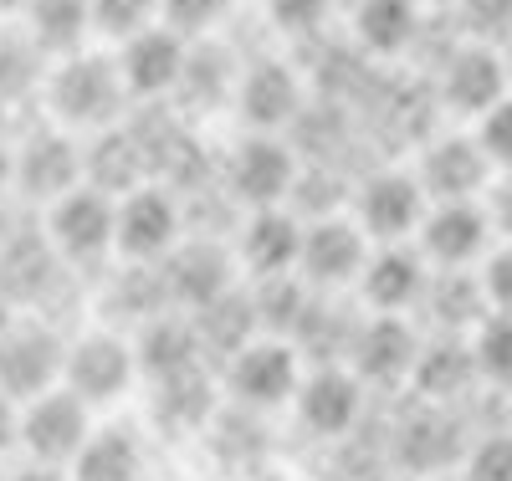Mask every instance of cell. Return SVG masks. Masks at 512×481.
Returning <instances> with one entry per match:
<instances>
[{
    "label": "cell",
    "instance_id": "obj_7",
    "mask_svg": "<svg viewBox=\"0 0 512 481\" xmlns=\"http://www.w3.org/2000/svg\"><path fill=\"white\" fill-rule=\"evenodd\" d=\"M88 180V139L62 123H36L16 144V195L47 210Z\"/></svg>",
    "mask_w": 512,
    "mask_h": 481
},
{
    "label": "cell",
    "instance_id": "obj_44",
    "mask_svg": "<svg viewBox=\"0 0 512 481\" xmlns=\"http://www.w3.org/2000/svg\"><path fill=\"white\" fill-rule=\"evenodd\" d=\"M26 6H31V0H0V16H16V21H21Z\"/></svg>",
    "mask_w": 512,
    "mask_h": 481
},
{
    "label": "cell",
    "instance_id": "obj_9",
    "mask_svg": "<svg viewBox=\"0 0 512 481\" xmlns=\"http://www.w3.org/2000/svg\"><path fill=\"white\" fill-rule=\"evenodd\" d=\"M425 210H431V195H425L415 169H374L349 195V215L369 231L374 246H384V241H415Z\"/></svg>",
    "mask_w": 512,
    "mask_h": 481
},
{
    "label": "cell",
    "instance_id": "obj_5",
    "mask_svg": "<svg viewBox=\"0 0 512 481\" xmlns=\"http://www.w3.org/2000/svg\"><path fill=\"white\" fill-rule=\"evenodd\" d=\"M303 159L282 134H246L231 144V154L221 159V190L241 205V210H262V205H287L297 190Z\"/></svg>",
    "mask_w": 512,
    "mask_h": 481
},
{
    "label": "cell",
    "instance_id": "obj_12",
    "mask_svg": "<svg viewBox=\"0 0 512 481\" xmlns=\"http://www.w3.org/2000/svg\"><path fill=\"white\" fill-rule=\"evenodd\" d=\"M364 400H369V384L349 369V364H313L303 374V384H297V425H303V435H313V441H349V435L359 430L364 420Z\"/></svg>",
    "mask_w": 512,
    "mask_h": 481
},
{
    "label": "cell",
    "instance_id": "obj_3",
    "mask_svg": "<svg viewBox=\"0 0 512 481\" xmlns=\"http://www.w3.org/2000/svg\"><path fill=\"white\" fill-rule=\"evenodd\" d=\"M221 389L236 410L267 415L297 400V384H303V348L282 333H256L251 343H241L236 354L216 369Z\"/></svg>",
    "mask_w": 512,
    "mask_h": 481
},
{
    "label": "cell",
    "instance_id": "obj_6",
    "mask_svg": "<svg viewBox=\"0 0 512 481\" xmlns=\"http://www.w3.org/2000/svg\"><path fill=\"white\" fill-rule=\"evenodd\" d=\"M369 251H374V241L349 210L308 215L303 221V251H297V277H303L313 292L359 287V277L369 267Z\"/></svg>",
    "mask_w": 512,
    "mask_h": 481
},
{
    "label": "cell",
    "instance_id": "obj_2",
    "mask_svg": "<svg viewBox=\"0 0 512 481\" xmlns=\"http://www.w3.org/2000/svg\"><path fill=\"white\" fill-rule=\"evenodd\" d=\"M139 379L144 374H139V354H134V333H123L113 323L67 333L62 384L77 400H88L93 410H113L118 400L134 395Z\"/></svg>",
    "mask_w": 512,
    "mask_h": 481
},
{
    "label": "cell",
    "instance_id": "obj_27",
    "mask_svg": "<svg viewBox=\"0 0 512 481\" xmlns=\"http://www.w3.org/2000/svg\"><path fill=\"white\" fill-rule=\"evenodd\" d=\"M21 36L31 47L57 62V57H72L82 47H93V6L88 0H31L21 11Z\"/></svg>",
    "mask_w": 512,
    "mask_h": 481
},
{
    "label": "cell",
    "instance_id": "obj_15",
    "mask_svg": "<svg viewBox=\"0 0 512 481\" xmlns=\"http://www.w3.org/2000/svg\"><path fill=\"white\" fill-rule=\"evenodd\" d=\"M93 405L77 400L67 384H52L41 395L21 400V451L26 461H52V466H67L82 441L93 435Z\"/></svg>",
    "mask_w": 512,
    "mask_h": 481
},
{
    "label": "cell",
    "instance_id": "obj_31",
    "mask_svg": "<svg viewBox=\"0 0 512 481\" xmlns=\"http://www.w3.org/2000/svg\"><path fill=\"white\" fill-rule=\"evenodd\" d=\"M466 338H472V354H477L482 384L512 389V313H487Z\"/></svg>",
    "mask_w": 512,
    "mask_h": 481
},
{
    "label": "cell",
    "instance_id": "obj_35",
    "mask_svg": "<svg viewBox=\"0 0 512 481\" xmlns=\"http://www.w3.org/2000/svg\"><path fill=\"white\" fill-rule=\"evenodd\" d=\"M461 481H512V430H487L461 451Z\"/></svg>",
    "mask_w": 512,
    "mask_h": 481
},
{
    "label": "cell",
    "instance_id": "obj_36",
    "mask_svg": "<svg viewBox=\"0 0 512 481\" xmlns=\"http://www.w3.org/2000/svg\"><path fill=\"white\" fill-rule=\"evenodd\" d=\"M226 16H231V0H159V21L175 26L190 41L216 36L226 26Z\"/></svg>",
    "mask_w": 512,
    "mask_h": 481
},
{
    "label": "cell",
    "instance_id": "obj_25",
    "mask_svg": "<svg viewBox=\"0 0 512 481\" xmlns=\"http://www.w3.org/2000/svg\"><path fill=\"white\" fill-rule=\"evenodd\" d=\"M216 395H221V374L210 364L169 374V379H149V415L169 435H195L216 415Z\"/></svg>",
    "mask_w": 512,
    "mask_h": 481
},
{
    "label": "cell",
    "instance_id": "obj_28",
    "mask_svg": "<svg viewBox=\"0 0 512 481\" xmlns=\"http://www.w3.org/2000/svg\"><path fill=\"white\" fill-rule=\"evenodd\" d=\"M431 318L436 333H472L492 308H487V292L477 282V267H461V272H436L431 267V282H425V297H420V308Z\"/></svg>",
    "mask_w": 512,
    "mask_h": 481
},
{
    "label": "cell",
    "instance_id": "obj_42",
    "mask_svg": "<svg viewBox=\"0 0 512 481\" xmlns=\"http://www.w3.org/2000/svg\"><path fill=\"white\" fill-rule=\"evenodd\" d=\"M16 190V144L0 139V200Z\"/></svg>",
    "mask_w": 512,
    "mask_h": 481
},
{
    "label": "cell",
    "instance_id": "obj_33",
    "mask_svg": "<svg viewBox=\"0 0 512 481\" xmlns=\"http://www.w3.org/2000/svg\"><path fill=\"white\" fill-rule=\"evenodd\" d=\"M333 6L338 0H262V11H267V26L287 41H308L318 36L328 21H333Z\"/></svg>",
    "mask_w": 512,
    "mask_h": 481
},
{
    "label": "cell",
    "instance_id": "obj_14",
    "mask_svg": "<svg viewBox=\"0 0 512 481\" xmlns=\"http://www.w3.org/2000/svg\"><path fill=\"white\" fill-rule=\"evenodd\" d=\"M415 246L436 272L477 267V261L497 246L487 200H431V210H425V221L415 231Z\"/></svg>",
    "mask_w": 512,
    "mask_h": 481
},
{
    "label": "cell",
    "instance_id": "obj_23",
    "mask_svg": "<svg viewBox=\"0 0 512 481\" xmlns=\"http://www.w3.org/2000/svg\"><path fill=\"white\" fill-rule=\"evenodd\" d=\"M415 400H431V405H461L482 389V369L472 354V338L461 333H436L431 343L420 348L415 374H410Z\"/></svg>",
    "mask_w": 512,
    "mask_h": 481
},
{
    "label": "cell",
    "instance_id": "obj_19",
    "mask_svg": "<svg viewBox=\"0 0 512 481\" xmlns=\"http://www.w3.org/2000/svg\"><path fill=\"white\" fill-rule=\"evenodd\" d=\"M415 174L431 200H482L497 169L482 154L472 128H446V134H431V144L420 149Z\"/></svg>",
    "mask_w": 512,
    "mask_h": 481
},
{
    "label": "cell",
    "instance_id": "obj_45",
    "mask_svg": "<svg viewBox=\"0 0 512 481\" xmlns=\"http://www.w3.org/2000/svg\"><path fill=\"white\" fill-rule=\"evenodd\" d=\"M0 481H6V476H0Z\"/></svg>",
    "mask_w": 512,
    "mask_h": 481
},
{
    "label": "cell",
    "instance_id": "obj_11",
    "mask_svg": "<svg viewBox=\"0 0 512 481\" xmlns=\"http://www.w3.org/2000/svg\"><path fill=\"white\" fill-rule=\"evenodd\" d=\"M62 359H67V333L41 313H21L0 333V389L11 400H31L41 389L62 384Z\"/></svg>",
    "mask_w": 512,
    "mask_h": 481
},
{
    "label": "cell",
    "instance_id": "obj_10",
    "mask_svg": "<svg viewBox=\"0 0 512 481\" xmlns=\"http://www.w3.org/2000/svg\"><path fill=\"white\" fill-rule=\"evenodd\" d=\"M308 77L297 72L292 62L282 57H262V62H251L241 67V82H236V118L251 128V134H287V128L303 123V113L313 108L308 103Z\"/></svg>",
    "mask_w": 512,
    "mask_h": 481
},
{
    "label": "cell",
    "instance_id": "obj_26",
    "mask_svg": "<svg viewBox=\"0 0 512 481\" xmlns=\"http://www.w3.org/2000/svg\"><path fill=\"white\" fill-rule=\"evenodd\" d=\"M72 481H144V435L128 420L93 425L82 451L67 461Z\"/></svg>",
    "mask_w": 512,
    "mask_h": 481
},
{
    "label": "cell",
    "instance_id": "obj_8",
    "mask_svg": "<svg viewBox=\"0 0 512 481\" xmlns=\"http://www.w3.org/2000/svg\"><path fill=\"white\" fill-rule=\"evenodd\" d=\"M507 93H512L507 52L502 47H487V41H461V47L446 52V62L436 67V108L446 118L477 123Z\"/></svg>",
    "mask_w": 512,
    "mask_h": 481
},
{
    "label": "cell",
    "instance_id": "obj_22",
    "mask_svg": "<svg viewBox=\"0 0 512 481\" xmlns=\"http://www.w3.org/2000/svg\"><path fill=\"white\" fill-rule=\"evenodd\" d=\"M134 354H139L144 384L210 364L205 338H200V328H195V313H185V308H164V313H154L149 323H139V328H134Z\"/></svg>",
    "mask_w": 512,
    "mask_h": 481
},
{
    "label": "cell",
    "instance_id": "obj_20",
    "mask_svg": "<svg viewBox=\"0 0 512 481\" xmlns=\"http://www.w3.org/2000/svg\"><path fill=\"white\" fill-rule=\"evenodd\" d=\"M164 272V287H169V302L185 313H200L205 302L226 297L231 287H241V267H236V251L221 246V241H180L159 261Z\"/></svg>",
    "mask_w": 512,
    "mask_h": 481
},
{
    "label": "cell",
    "instance_id": "obj_13",
    "mask_svg": "<svg viewBox=\"0 0 512 481\" xmlns=\"http://www.w3.org/2000/svg\"><path fill=\"white\" fill-rule=\"evenodd\" d=\"M185 241V205L164 180H144L118 195V256L164 261Z\"/></svg>",
    "mask_w": 512,
    "mask_h": 481
},
{
    "label": "cell",
    "instance_id": "obj_16",
    "mask_svg": "<svg viewBox=\"0 0 512 481\" xmlns=\"http://www.w3.org/2000/svg\"><path fill=\"white\" fill-rule=\"evenodd\" d=\"M420 328L410 323V313H364L349 343V369L369 384V389H400L415 374L420 359Z\"/></svg>",
    "mask_w": 512,
    "mask_h": 481
},
{
    "label": "cell",
    "instance_id": "obj_4",
    "mask_svg": "<svg viewBox=\"0 0 512 481\" xmlns=\"http://www.w3.org/2000/svg\"><path fill=\"white\" fill-rule=\"evenodd\" d=\"M41 231H47V241L62 256L67 272L103 267L108 256H118V195L98 190L93 180H82L77 190H67L62 200L47 205Z\"/></svg>",
    "mask_w": 512,
    "mask_h": 481
},
{
    "label": "cell",
    "instance_id": "obj_29",
    "mask_svg": "<svg viewBox=\"0 0 512 481\" xmlns=\"http://www.w3.org/2000/svg\"><path fill=\"white\" fill-rule=\"evenodd\" d=\"M451 405H431L420 400V410L405 415V425L395 430V446H400V461L415 466V471H436L456 456V430H451Z\"/></svg>",
    "mask_w": 512,
    "mask_h": 481
},
{
    "label": "cell",
    "instance_id": "obj_30",
    "mask_svg": "<svg viewBox=\"0 0 512 481\" xmlns=\"http://www.w3.org/2000/svg\"><path fill=\"white\" fill-rule=\"evenodd\" d=\"M236 82H241V67L231 62L226 47H216V41H195L190 47V62H185V77H180V103H190L195 113L205 108H221L236 98Z\"/></svg>",
    "mask_w": 512,
    "mask_h": 481
},
{
    "label": "cell",
    "instance_id": "obj_39",
    "mask_svg": "<svg viewBox=\"0 0 512 481\" xmlns=\"http://www.w3.org/2000/svg\"><path fill=\"white\" fill-rule=\"evenodd\" d=\"M487 215H492V231L502 241H512V169H497L492 185H487Z\"/></svg>",
    "mask_w": 512,
    "mask_h": 481
},
{
    "label": "cell",
    "instance_id": "obj_17",
    "mask_svg": "<svg viewBox=\"0 0 512 481\" xmlns=\"http://www.w3.org/2000/svg\"><path fill=\"white\" fill-rule=\"evenodd\" d=\"M190 47H195V41L180 36L175 26H164V21H154L149 31L118 41L113 57H118V72L128 82V98H134V103L175 98L180 77H185V62H190Z\"/></svg>",
    "mask_w": 512,
    "mask_h": 481
},
{
    "label": "cell",
    "instance_id": "obj_37",
    "mask_svg": "<svg viewBox=\"0 0 512 481\" xmlns=\"http://www.w3.org/2000/svg\"><path fill=\"white\" fill-rule=\"evenodd\" d=\"M466 128L477 134V144L492 159V169H512V93L497 108H487L477 123H466Z\"/></svg>",
    "mask_w": 512,
    "mask_h": 481
},
{
    "label": "cell",
    "instance_id": "obj_21",
    "mask_svg": "<svg viewBox=\"0 0 512 481\" xmlns=\"http://www.w3.org/2000/svg\"><path fill=\"white\" fill-rule=\"evenodd\" d=\"M425 282H431V261L410 241H384L369 251V267L359 277V297L369 313H415Z\"/></svg>",
    "mask_w": 512,
    "mask_h": 481
},
{
    "label": "cell",
    "instance_id": "obj_18",
    "mask_svg": "<svg viewBox=\"0 0 512 481\" xmlns=\"http://www.w3.org/2000/svg\"><path fill=\"white\" fill-rule=\"evenodd\" d=\"M236 267L246 282H267V277H292L297 272V251H303V215L292 205H262L246 210L236 226Z\"/></svg>",
    "mask_w": 512,
    "mask_h": 481
},
{
    "label": "cell",
    "instance_id": "obj_24",
    "mask_svg": "<svg viewBox=\"0 0 512 481\" xmlns=\"http://www.w3.org/2000/svg\"><path fill=\"white\" fill-rule=\"evenodd\" d=\"M425 26V0H354L349 36L354 52L369 62H395L405 57Z\"/></svg>",
    "mask_w": 512,
    "mask_h": 481
},
{
    "label": "cell",
    "instance_id": "obj_38",
    "mask_svg": "<svg viewBox=\"0 0 512 481\" xmlns=\"http://www.w3.org/2000/svg\"><path fill=\"white\" fill-rule=\"evenodd\" d=\"M477 282L487 292V308L492 313H512V241H497L477 261Z\"/></svg>",
    "mask_w": 512,
    "mask_h": 481
},
{
    "label": "cell",
    "instance_id": "obj_41",
    "mask_svg": "<svg viewBox=\"0 0 512 481\" xmlns=\"http://www.w3.org/2000/svg\"><path fill=\"white\" fill-rule=\"evenodd\" d=\"M6 481H72V476H67V466H52V461H26Z\"/></svg>",
    "mask_w": 512,
    "mask_h": 481
},
{
    "label": "cell",
    "instance_id": "obj_34",
    "mask_svg": "<svg viewBox=\"0 0 512 481\" xmlns=\"http://www.w3.org/2000/svg\"><path fill=\"white\" fill-rule=\"evenodd\" d=\"M456 26L466 41L507 47L512 41V0H456Z\"/></svg>",
    "mask_w": 512,
    "mask_h": 481
},
{
    "label": "cell",
    "instance_id": "obj_40",
    "mask_svg": "<svg viewBox=\"0 0 512 481\" xmlns=\"http://www.w3.org/2000/svg\"><path fill=\"white\" fill-rule=\"evenodd\" d=\"M21 446V400H11L6 389H0V456Z\"/></svg>",
    "mask_w": 512,
    "mask_h": 481
},
{
    "label": "cell",
    "instance_id": "obj_43",
    "mask_svg": "<svg viewBox=\"0 0 512 481\" xmlns=\"http://www.w3.org/2000/svg\"><path fill=\"white\" fill-rule=\"evenodd\" d=\"M16 318H21V302H16V297H11L6 287H0V333H6V328H11Z\"/></svg>",
    "mask_w": 512,
    "mask_h": 481
},
{
    "label": "cell",
    "instance_id": "obj_1",
    "mask_svg": "<svg viewBox=\"0 0 512 481\" xmlns=\"http://www.w3.org/2000/svg\"><path fill=\"white\" fill-rule=\"evenodd\" d=\"M41 103H47L52 123L72 128V134L93 139L103 128L123 123V113L134 108L128 82L118 72V57L103 47H82L72 57L47 62V82H41Z\"/></svg>",
    "mask_w": 512,
    "mask_h": 481
},
{
    "label": "cell",
    "instance_id": "obj_32",
    "mask_svg": "<svg viewBox=\"0 0 512 481\" xmlns=\"http://www.w3.org/2000/svg\"><path fill=\"white\" fill-rule=\"evenodd\" d=\"M88 6H93V31L108 47H118V41L139 36L159 21V0H88Z\"/></svg>",
    "mask_w": 512,
    "mask_h": 481
}]
</instances>
